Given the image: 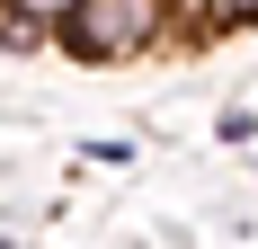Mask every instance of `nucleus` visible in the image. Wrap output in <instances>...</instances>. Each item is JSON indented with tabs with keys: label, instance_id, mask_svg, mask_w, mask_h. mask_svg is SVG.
<instances>
[{
	"label": "nucleus",
	"instance_id": "obj_1",
	"mask_svg": "<svg viewBox=\"0 0 258 249\" xmlns=\"http://www.w3.org/2000/svg\"><path fill=\"white\" fill-rule=\"evenodd\" d=\"M160 36H169V0H80L53 45L72 53V63H134Z\"/></svg>",
	"mask_w": 258,
	"mask_h": 249
},
{
	"label": "nucleus",
	"instance_id": "obj_2",
	"mask_svg": "<svg viewBox=\"0 0 258 249\" xmlns=\"http://www.w3.org/2000/svg\"><path fill=\"white\" fill-rule=\"evenodd\" d=\"M0 9H9V18H18L27 36H62V18H72L80 0H0Z\"/></svg>",
	"mask_w": 258,
	"mask_h": 249
},
{
	"label": "nucleus",
	"instance_id": "obj_3",
	"mask_svg": "<svg viewBox=\"0 0 258 249\" xmlns=\"http://www.w3.org/2000/svg\"><path fill=\"white\" fill-rule=\"evenodd\" d=\"M196 9H205V27H223V36H232V27H258V0H196Z\"/></svg>",
	"mask_w": 258,
	"mask_h": 249
},
{
	"label": "nucleus",
	"instance_id": "obj_4",
	"mask_svg": "<svg viewBox=\"0 0 258 249\" xmlns=\"http://www.w3.org/2000/svg\"><path fill=\"white\" fill-rule=\"evenodd\" d=\"M0 249H9V240H0Z\"/></svg>",
	"mask_w": 258,
	"mask_h": 249
}]
</instances>
